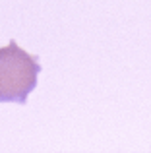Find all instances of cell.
I'll return each instance as SVG.
<instances>
[{
  "label": "cell",
  "instance_id": "1",
  "mask_svg": "<svg viewBox=\"0 0 151 153\" xmlns=\"http://www.w3.org/2000/svg\"><path fill=\"white\" fill-rule=\"evenodd\" d=\"M39 72L37 56L23 51L12 39L0 49V103L25 105L29 93L37 87Z\"/></svg>",
  "mask_w": 151,
  "mask_h": 153
}]
</instances>
